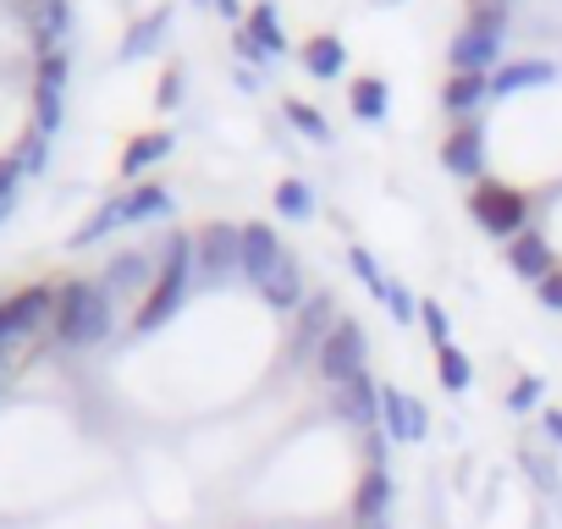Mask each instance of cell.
Returning <instances> with one entry per match:
<instances>
[{
    "mask_svg": "<svg viewBox=\"0 0 562 529\" xmlns=\"http://www.w3.org/2000/svg\"><path fill=\"white\" fill-rule=\"evenodd\" d=\"M364 359H370V337H364V326H359L353 315H342V320H337V331L326 337V348H321L315 370H321L331 386H342V381L364 375Z\"/></svg>",
    "mask_w": 562,
    "mask_h": 529,
    "instance_id": "5b68a950",
    "label": "cell"
},
{
    "mask_svg": "<svg viewBox=\"0 0 562 529\" xmlns=\"http://www.w3.org/2000/svg\"><path fill=\"white\" fill-rule=\"evenodd\" d=\"M193 7H204V12H215V0H193Z\"/></svg>",
    "mask_w": 562,
    "mask_h": 529,
    "instance_id": "ee69618b",
    "label": "cell"
},
{
    "mask_svg": "<svg viewBox=\"0 0 562 529\" xmlns=\"http://www.w3.org/2000/svg\"><path fill=\"white\" fill-rule=\"evenodd\" d=\"M299 61H304V72H310V78L331 83V78H337V72L348 67V45H342L337 34H315V40H304Z\"/></svg>",
    "mask_w": 562,
    "mask_h": 529,
    "instance_id": "ffe728a7",
    "label": "cell"
},
{
    "mask_svg": "<svg viewBox=\"0 0 562 529\" xmlns=\"http://www.w3.org/2000/svg\"><path fill=\"white\" fill-rule=\"evenodd\" d=\"M281 237H276V226H265V221H248L243 226V282L248 288H265V277L281 264Z\"/></svg>",
    "mask_w": 562,
    "mask_h": 529,
    "instance_id": "30bf717a",
    "label": "cell"
},
{
    "mask_svg": "<svg viewBox=\"0 0 562 529\" xmlns=\"http://www.w3.org/2000/svg\"><path fill=\"white\" fill-rule=\"evenodd\" d=\"M232 45H237V56H243V61H259V67H270V61H265V50L254 45V34H248V29H237V40H232Z\"/></svg>",
    "mask_w": 562,
    "mask_h": 529,
    "instance_id": "60d3db41",
    "label": "cell"
},
{
    "mask_svg": "<svg viewBox=\"0 0 562 529\" xmlns=\"http://www.w3.org/2000/svg\"><path fill=\"white\" fill-rule=\"evenodd\" d=\"M243 29L254 34V45L265 50V61H281V56H288V34H281V18H276L270 0H259V7L248 12V23H243Z\"/></svg>",
    "mask_w": 562,
    "mask_h": 529,
    "instance_id": "7402d4cb",
    "label": "cell"
},
{
    "mask_svg": "<svg viewBox=\"0 0 562 529\" xmlns=\"http://www.w3.org/2000/svg\"><path fill=\"white\" fill-rule=\"evenodd\" d=\"M61 89H67V50L40 56V83H34V127L56 133L61 127Z\"/></svg>",
    "mask_w": 562,
    "mask_h": 529,
    "instance_id": "ba28073f",
    "label": "cell"
},
{
    "mask_svg": "<svg viewBox=\"0 0 562 529\" xmlns=\"http://www.w3.org/2000/svg\"><path fill=\"white\" fill-rule=\"evenodd\" d=\"M546 83H557V61H502L496 72H491V94L502 100V94H524V89H546Z\"/></svg>",
    "mask_w": 562,
    "mask_h": 529,
    "instance_id": "e0dca14e",
    "label": "cell"
},
{
    "mask_svg": "<svg viewBox=\"0 0 562 529\" xmlns=\"http://www.w3.org/2000/svg\"><path fill=\"white\" fill-rule=\"evenodd\" d=\"M193 271H199L210 288L243 282V226L210 221V226L193 237Z\"/></svg>",
    "mask_w": 562,
    "mask_h": 529,
    "instance_id": "3957f363",
    "label": "cell"
},
{
    "mask_svg": "<svg viewBox=\"0 0 562 529\" xmlns=\"http://www.w3.org/2000/svg\"><path fill=\"white\" fill-rule=\"evenodd\" d=\"M45 155H50V133H40V127H34V133L23 138V155H18V166H23V171H40V166H45Z\"/></svg>",
    "mask_w": 562,
    "mask_h": 529,
    "instance_id": "d590c367",
    "label": "cell"
},
{
    "mask_svg": "<svg viewBox=\"0 0 562 529\" xmlns=\"http://www.w3.org/2000/svg\"><path fill=\"white\" fill-rule=\"evenodd\" d=\"M281 116H288V122H293V127H299L310 144H331V122H326L315 105H304V100H288V105H281Z\"/></svg>",
    "mask_w": 562,
    "mask_h": 529,
    "instance_id": "4dcf8cb0",
    "label": "cell"
},
{
    "mask_svg": "<svg viewBox=\"0 0 562 529\" xmlns=\"http://www.w3.org/2000/svg\"><path fill=\"white\" fill-rule=\"evenodd\" d=\"M469 7V29H480V34H507V18H513V7L507 0H463Z\"/></svg>",
    "mask_w": 562,
    "mask_h": 529,
    "instance_id": "f546056e",
    "label": "cell"
},
{
    "mask_svg": "<svg viewBox=\"0 0 562 529\" xmlns=\"http://www.w3.org/2000/svg\"><path fill=\"white\" fill-rule=\"evenodd\" d=\"M348 105H353V116H359V122H386L392 94H386V83H381V78H353Z\"/></svg>",
    "mask_w": 562,
    "mask_h": 529,
    "instance_id": "484cf974",
    "label": "cell"
},
{
    "mask_svg": "<svg viewBox=\"0 0 562 529\" xmlns=\"http://www.w3.org/2000/svg\"><path fill=\"white\" fill-rule=\"evenodd\" d=\"M419 326H425V337H430L436 348H447V342H452V320H447V309H441V304H419Z\"/></svg>",
    "mask_w": 562,
    "mask_h": 529,
    "instance_id": "d6a6232c",
    "label": "cell"
},
{
    "mask_svg": "<svg viewBox=\"0 0 562 529\" xmlns=\"http://www.w3.org/2000/svg\"><path fill=\"white\" fill-rule=\"evenodd\" d=\"M485 100H491V78H485V72H452L447 89H441V105H447L452 116H474Z\"/></svg>",
    "mask_w": 562,
    "mask_h": 529,
    "instance_id": "44dd1931",
    "label": "cell"
},
{
    "mask_svg": "<svg viewBox=\"0 0 562 529\" xmlns=\"http://www.w3.org/2000/svg\"><path fill=\"white\" fill-rule=\"evenodd\" d=\"M507 264H513L518 282H535V288H540V282L557 271V254H551V243H546L535 226H524V232L507 243Z\"/></svg>",
    "mask_w": 562,
    "mask_h": 529,
    "instance_id": "7c38bea8",
    "label": "cell"
},
{
    "mask_svg": "<svg viewBox=\"0 0 562 529\" xmlns=\"http://www.w3.org/2000/svg\"><path fill=\"white\" fill-rule=\"evenodd\" d=\"M116 226H127V199H111V204H100V210L89 215V226H78V232H72V248H89V243L111 237Z\"/></svg>",
    "mask_w": 562,
    "mask_h": 529,
    "instance_id": "4316f807",
    "label": "cell"
},
{
    "mask_svg": "<svg viewBox=\"0 0 562 529\" xmlns=\"http://www.w3.org/2000/svg\"><path fill=\"white\" fill-rule=\"evenodd\" d=\"M237 89H243V94H259V83H254V72H248V67H237Z\"/></svg>",
    "mask_w": 562,
    "mask_h": 529,
    "instance_id": "b9f144b4",
    "label": "cell"
},
{
    "mask_svg": "<svg viewBox=\"0 0 562 529\" xmlns=\"http://www.w3.org/2000/svg\"><path fill=\"white\" fill-rule=\"evenodd\" d=\"M540 397H546V381H540V375H524V381H513V392H507V408H513V414H529Z\"/></svg>",
    "mask_w": 562,
    "mask_h": 529,
    "instance_id": "836d02e7",
    "label": "cell"
},
{
    "mask_svg": "<svg viewBox=\"0 0 562 529\" xmlns=\"http://www.w3.org/2000/svg\"><path fill=\"white\" fill-rule=\"evenodd\" d=\"M441 166L463 182H485V127L480 122L452 127V138L441 144Z\"/></svg>",
    "mask_w": 562,
    "mask_h": 529,
    "instance_id": "9c48e42d",
    "label": "cell"
},
{
    "mask_svg": "<svg viewBox=\"0 0 562 529\" xmlns=\"http://www.w3.org/2000/svg\"><path fill=\"white\" fill-rule=\"evenodd\" d=\"M337 299L331 293H310L304 299V309H299V331H293V364H304V359H321V348H326V337L337 331Z\"/></svg>",
    "mask_w": 562,
    "mask_h": 529,
    "instance_id": "8992f818",
    "label": "cell"
},
{
    "mask_svg": "<svg viewBox=\"0 0 562 529\" xmlns=\"http://www.w3.org/2000/svg\"><path fill=\"white\" fill-rule=\"evenodd\" d=\"M259 299H265L270 309H304V259H299V254H281V264L265 277Z\"/></svg>",
    "mask_w": 562,
    "mask_h": 529,
    "instance_id": "2e32d148",
    "label": "cell"
},
{
    "mask_svg": "<svg viewBox=\"0 0 562 529\" xmlns=\"http://www.w3.org/2000/svg\"><path fill=\"white\" fill-rule=\"evenodd\" d=\"M116 326V299L100 282H67L56 299V331L67 348H94Z\"/></svg>",
    "mask_w": 562,
    "mask_h": 529,
    "instance_id": "7a4b0ae2",
    "label": "cell"
},
{
    "mask_svg": "<svg viewBox=\"0 0 562 529\" xmlns=\"http://www.w3.org/2000/svg\"><path fill=\"white\" fill-rule=\"evenodd\" d=\"M166 29H171V7L149 12L144 23H133V29H127V40H122V56H127V61H138V56H155V50H160V40H166Z\"/></svg>",
    "mask_w": 562,
    "mask_h": 529,
    "instance_id": "603a6c76",
    "label": "cell"
},
{
    "mask_svg": "<svg viewBox=\"0 0 562 529\" xmlns=\"http://www.w3.org/2000/svg\"><path fill=\"white\" fill-rule=\"evenodd\" d=\"M386 513H392V474L364 469V480L353 491V524L359 529H386Z\"/></svg>",
    "mask_w": 562,
    "mask_h": 529,
    "instance_id": "9a60e30c",
    "label": "cell"
},
{
    "mask_svg": "<svg viewBox=\"0 0 562 529\" xmlns=\"http://www.w3.org/2000/svg\"><path fill=\"white\" fill-rule=\"evenodd\" d=\"M45 315H56V293H50V288H29V293L7 299V304H0V342L34 331Z\"/></svg>",
    "mask_w": 562,
    "mask_h": 529,
    "instance_id": "4fadbf2b",
    "label": "cell"
},
{
    "mask_svg": "<svg viewBox=\"0 0 562 529\" xmlns=\"http://www.w3.org/2000/svg\"><path fill=\"white\" fill-rule=\"evenodd\" d=\"M29 29H34L40 56H50L67 40V29H72V7H67V0H34V7H29Z\"/></svg>",
    "mask_w": 562,
    "mask_h": 529,
    "instance_id": "ac0fdd59",
    "label": "cell"
},
{
    "mask_svg": "<svg viewBox=\"0 0 562 529\" xmlns=\"http://www.w3.org/2000/svg\"><path fill=\"white\" fill-rule=\"evenodd\" d=\"M18 182H23V166H18V160H0V215L12 210V199H18Z\"/></svg>",
    "mask_w": 562,
    "mask_h": 529,
    "instance_id": "74e56055",
    "label": "cell"
},
{
    "mask_svg": "<svg viewBox=\"0 0 562 529\" xmlns=\"http://www.w3.org/2000/svg\"><path fill=\"white\" fill-rule=\"evenodd\" d=\"M127 199V221H149V215H171V193L160 188V182H138L133 193H122Z\"/></svg>",
    "mask_w": 562,
    "mask_h": 529,
    "instance_id": "83f0119b",
    "label": "cell"
},
{
    "mask_svg": "<svg viewBox=\"0 0 562 529\" xmlns=\"http://www.w3.org/2000/svg\"><path fill=\"white\" fill-rule=\"evenodd\" d=\"M331 414L348 419V425H359V430H375V425H381V386H375L370 375L342 381L337 397H331Z\"/></svg>",
    "mask_w": 562,
    "mask_h": 529,
    "instance_id": "8fae6325",
    "label": "cell"
},
{
    "mask_svg": "<svg viewBox=\"0 0 562 529\" xmlns=\"http://www.w3.org/2000/svg\"><path fill=\"white\" fill-rule=\"evenodd\" d=\"M535 293H540V304H546L551 315H562V264H557V271H551V277H546Z\"/></svg>",
    "mask_w": 562,
    "mask_h": 529,
    "instance_id": "f35d334b",
    "label": "cell"
},
{
    "mask_svg": "<svg viewBox=\"0 0 562 529\" xmlns=\"http://www.w3.org/2000/svg\"><path fill=\"white\" fill-rule=\"evenodd\" d=\"M100 288H105L111 299H122V293H138V288H155V282H149V254H138V248L116 254V259L105 264Z\"/></svg>",
    "mask_w": 562,
    "mask_h": 529,
    "instance_id": "d6986e66",
    "label": "cell"
},
{
    "mask_svg": "<svg viewBox=\"0 0 562 529\" xmlns=\"http://www.w3.org/2000/svg\"><path fill=\"white\" fill-rule=\"evenodd\" d=\"M436 375H441V386L447 392H469V381H474V364H469V353L463 348H436Z\"/></svg>",
    "mask_w": 562,
    "mask_h": 529,
    "instance_id": "f1b7e54d",
    "label": "cell"
},
{
    "mask_svg": "<svg viewBox=\"0 0 562 529\" xmlns=\"http://www.w3.org/2000/svg\"><path fill=\"white\" fill-rule=\"evenodd\" d=\"M177 149V138L171 133H144V138H133L127 144V155H122V177H138V171H149L155 160H166Z\"/></svg>",
    "mask_w": 562,
    "mask_h": 529,
    "instance_id": "d4e9b609",
    "label": "cell"
},
{
    "mask_svg": "<svg viewBox=\"0 0 562 529\" xmlns=\"http://www.w3.org/2000/svg\"><path fill=\"white\" fill-rule=\"evenodd\" d=\"M469 215H474L491 237H507V243H513V237L524 232V221H529V199H524L518 188L485 177V182L469 188Z\"/></svg>",
    "mask_w": 562,
    "mask_h": 529,
    "instance_id": "277c9868",
    "label": "cell"
},
{
    "mask_svg": "<svg viewBox=\"0 0 562 529\" xmlns=\"http://www.w3.org/2000/svg\"><path fill=\"white\" fill-rule=\"evenodd\" d=\"M447 61H452V72H496L502 67V40L496 34H480V29H463L452 45H447Z\"/></svg>",
    "mask_w": 562,
    "mask_h": 529,
    "instance_id": "5bb4252c",
    "label": "cell"
},
{
    "mask_svg": "<svg viewBox=\"0 0 562 529\" xmlns=\"http://www.w3.org/2000/svg\"><path fill=\"white\" fill-rule=\"evenodd\" d=\"M276 215H281V221H293V226H304V221L315 215V188H310L304 177L276 182Z\"/></svg>",
    "mask_w": 562,
    "mask_h": 529,
    "instance_id": "cb8c5ba5",
    "label": "cell"
},
{
    "mask_svg": "<svg viewBox=\"0 0 562 529\" xmlns=\"http://www.w3.org/2000/svg\"><path fill=\"white\" fill-rule=\"evenodd\" d=\"M386 447H392V436H386V430H370V441H364V452H370V469H386Z\"/></svg>",
    "mask_w": 562,
    "mask_h": 529,
    "instance_id": "ab89813d",
    "label": "cell"
},
{
    "mask_svg": "<svg viewBox=\"0 0 562 529\" xmlns=\"http://www.w3.org/2000/svg\"><path fill=\"white\" fill-rule=\"evenodd\" d=\"M215 12H221V18H237L243 7H237V0H215Z\"/></svg>",
    "mask_w": 562,
    "mask_h": 529,
    "instance_id": "7bdbcfd3",
    "label": "cell"
},
{
    "mask_svg": "<svg viewBox=\"0 0 562 529\" xmlns=\"http://www.w3.org/2000/svg\"><path fill=\"white\" fill-rule=\"evenodd\" d=\"M155 105H160V111H171V105H182V67H166V72H160V89H155Z\"/></svg>",
    "mask_w": 562,
    "mask_h": 529,
    "instance_id": "8d00e7d4",
    "label": "cell"
},
{
    "mask_svg": "<svg viewBox=\"0 0 562 529\" xmlns=\"http://www.w3.org/2000/svg\"><path fill=\"white\" fill-rule=\"evenodd\" d=\"M193 277H199V271H193V237H188V232H171V237H166V259H160V271H155V288L144 293V304H138V315H133V331H138V337H144V331H160V326L182 309Z\"/></svg>",
    "mask_w": 562,
    "mask_h": 529,
    "instance_id": "6da1fadb",
    "label": "cell"
},
{
    "mask_svg": "<svg viewBox=\"0 0 562 529\" xmlns=\"http://www.w3.org/2000/svg\"><path fill=\"white\" fill-rule=\"evenodd\" d=\"M348 264H353V277H359V282H364V288H370V293H375L381 304H386V293H392V282H386V271H381V264H375V254L353 243V248H348Z\"/></svg>",
    "mask_w": 562,
    "mask_h": 529,
    "instance_id": "1f68e13d",
    "label": "cell"
},
{
    "mask_svg": "<svg viewBox=\"0 0 562 529\" xmlns=\"http://www.w3.org/2000/svg\"><path fill=\"white\" fill-rule=\"evenodd\" d=\"M381 430L392 441H425L430 436V414L419 397H408L403 386H381Z\"/></svg>",
    "mask_w": 562,
    "mask_h": 529,
    "instance_id": "52a82bcc",
    "label": "cell"
},
{
    "mask_svg": "<svg viewBox=\"0 0 562 529\" xmlns=\"http://www.w3.org/2000/svg\"><path fill=\"white\" fill-rule=\"evenodd\" d=\"M386 309H392V320H397V326H414V320H419V299H414L403 282H392V293H386Z\"/></svg>",
    "mask_w": 562,
    "mask_h": 529,
    "instance_id": "e575fe53",
    "label": "cell"
}]
</instances>
